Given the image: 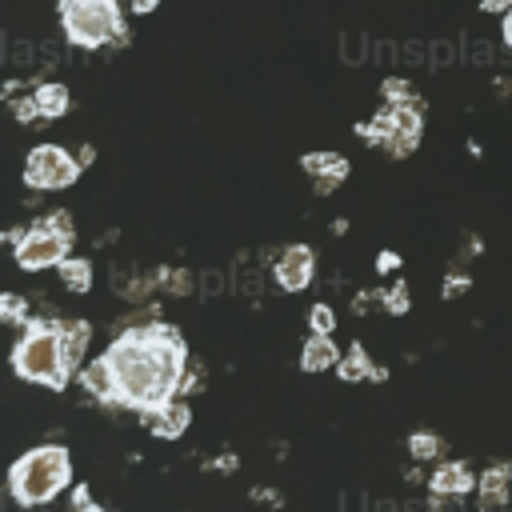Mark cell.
<instances>
[{"instance_id":"obj_9","label":"cell","mask_w":512,"mask_h":512,"mask_svg":"<svg viewBox=\"0 0 512 512\" xmlns=\"http://www.w3.org/2000/svg\"><path fill=\"white\" fill-rule=\"evenodd\" d=\"M144 416H148V428H152L156 436L176 440V436H184V428H188V420H192V408H188L180 396H172V400H164L160 408H152V412H144Z\"/></svg>"},{"instance_id":"obj_3","label":"cell","mask_w":512,"mask_h":512,"mask_svg":"<svg viewBox=\"0 0 512 512\" xmlns=\"http://www.w3.org/2000/svg\"><path fill=\"white\" fill-rule=\"evenodd\" d=\"M12 364H16V372H20L24 380L60 392V388L68 384V376H72V368H68V360H64L60 324H36V320H32V328H24V336H20L16 352H12Z\"/></svg>"},{"instance_id":"obj_13","label":"cell","mask_w":512,"mask_h":512,"mask_svg":"<svg viewBox=\"0 0 512 512\" xmlns=\"http://www.w3.org/2000/svg\"><path fill=\"white\" fill-rule=\"evenodd\" d=\"M60 340H64V360H68V368L76 372L80 360H84V352H88L92 328H88L84 320H68V324H60Z\"/></svg>"},{"instance_id":"obj_11","label":"cell","mask_w":512,"mask_h":512,"mask_svg":"<svg viewBox=\"0 0 512 512\" xmlns=\"http://www.w3.org/2000/svg\"><path fill=\"white\" fill-rule=\"evenodd\" d=\"M480 480L472 476V468L468 464H440L436 472H432V480H428V488H432V496H464V492H472Z\"/></svg>"},{"instance_id":"obj_16","label":"cell","mask_w":512,"mask_h":512,"mask_svg":"<svg viewBox=\"0 0 512 512\" xmlns=\"http://www.w3.org/2000/svg\"><path fill=\"white\" fill-rule=\"evenodd\" d=\"M36 100H40V116L44 120H56V116H64L68 112V88L64 84H56V80H48V84H40L36 88Z\"/></svg>"},{"instance_id":"obj_26","label":"cell","mask_w":512,"mask_h":512,"mask_svg":"<svg viewBox=\"0 0 512 512\" xmlns=\"http://www.w3.org/2000/svg\"><path fill=\"white\" fill-rule=\"evenodd\" d=\"M480 8H484V12H500V16H504V12L512 8V0H480Z\"/></svg>"},{"instance_id":"obj_8","label":"cell","mask_w":512,"mask_h":512,"mask_svg":"<svg viewBox=\"0 0 512 512\" xmlns=\"http://www.w3.org/2000/svg\"><path fill=\"white\" fill-rule=\"evenodd\" d=\"M304 172L316 180V192H332L348 176V160L340 152H304Z\"/></svg>"},{"instance_id":"obj_1","label":"cell","mask_w":512,"mask_h":512,"mask_svg":"<svg viewBox=\"0 0 512 512\" xmlns=\"http://www.w3.org/2000/svg\"><path fill=\"white\" fill-rule=\"evenodd\" d=\"M112 380H116V404L152 412L164 400H172L188 372L184 340L164 324H140L116 336L104 352Z\"/></svg>"},{"instance_id":"obj_21","label":"cell","mask_w":512,"mask_h":512,"mask_svg":"<svg viewBox=\"0 0 512 512\" xmlns=\"http://www.w3.org/2000/svg\"><path fill=\"white\" fill-rule=\"evenodd\" d=\"M404 292H408V288L396 284V288L384 296V308H388V312H404V308H408V296H404Z\"/></svg>"},{"instance_id":"obj_6","label":"cell","mask_w":512,"mask_h":512,"mask_svg":"<svg viewBox=\"0 0 512 512\" xmlns=\"http://www.w3.org/2000/svg\"><path fill=\"white\" fill-rule=\"evenodd\" d=\"M80 168H84L80 156L64 152L60 144H40L24 160V184L40 192H56V188H68L80 176Z\"/></svg>"},{"instance_id":"obj_12","label":"cell","mask_w":512,"mask_h":512,"mask_svg":"<svg viewBox=\"0 0 512 512\" xmlns=\"http://www.w3.org/2000/svg\"><path fill=\"white\" fill-rule=\"evenodd\" d=\"M80 384L88 388V396L116 404V380H112V368H108V360H104V356H96L92 364H84V368H80Z\"/></svg>"},{"instance_id":"obj_28","label":"cell","mask_w":512,"mask_h":512,"mask_svg":"<svg viewBox=\"0 0 512 512\" xmlns=\"http://www.w3.org/2000/svg\"><path fill=\"white\" fill-rule=\"evenodd\" d=\"M504 44H508V48H512V8H508V12H504Z\"/></svg>"},{"instance_id":"obj_22","label":"cell","mask_w":512,"mask_h":512,"mask_svg":"<svg viewBox=\"0 0 512 512\" xmlns=\"http://www.w3.org/2000/svg\"><path fill=\"white\" fill-rule=\"evenodd\" d=\"M4 316L12 324H24V300L20 296H4Z\"/></svg>"},{"instance_id":"obj_7","label":"cell","mask_w":512,"mask_h":512,"mask_svg":"<svg viewBox=\"0 0 512 512\" xmlns=\"http://www.w3.org/2000/svg\"><path fill=\"white\" fill-rule=\"evenodd\" d=\"M312 272H316V256H312L308 244H292L276 260V284L284 292H304L312 284Z\"/></svg>"},{"instance_id":"obj_27","label":"cell","mask_w":512,"mask_h":512,"mask_svg":"<svg viewBox=\"0 0 512 512\" xmlns=\"http://www.w3.org/2000/svg\"><path fill=\"white\" fill-rule=\"evenodd\" d=\"M128 4H132V12H136V16H148V12H152L160 0H128Z\"/></svg>"},{"instance_id":"obj_17","label":"cell","mask_w":512,"mask_h":512,"mask_svg":"<svg viewBox=\"0 0 512 512\" xmlns=\"http://www.w3.org/2000/svg\"><path fill=\"white\" fill-rule=\"evenodd\" d=\"M56 268H60V280H64L72 292H88V288H92V264H88V260L64 256Z\"/></svg>"},{"instance_id":"obj_5","label":"cell","mask_w":512,"mask_h":512,"mask_svg":"<svg viewBox=\"0 0 512 512\" xmlns=\"http://www.w3.org/2000/svg\"><path fill=\"white\" fill-rule=\"evenodd\" d=\"M12 248H16V264H20L24 272H40V268H52V264H60V260L68 256L72 236L60 232L52 220H40V224L24 228Z\"/></svg>"},{"instance_id":"obj_24","label":"cell","mask_w":512,"mask_h":512,"mask_svg":"<svg viewBox=\"0 0 512 512\" xmlns=\"http://www.w3.org/2000/svg\"><path fill=\"white\" fill-rule=\"evenodd\" d=\"M464 288H468V276H448L444 280V296H460Z\"/></svg>"},{"instance_id":"obj_2","label":"cell","mask_w":512,"mask_h":512,"mask_svg":"<svg viewBox=\"0 0 512 512\" xmlns=\"http://www.w3.org/2000/svg\"><path fill=\"white\" fill-rule=\"evenodd\" d=\"M72 484V460L60 444H44V448H32L24 452L12 472H8V488L20 504H48L56 500L64 488Z\"/></svg>"},{"instance_id":"obj_14","label":"cell","mask_w":512,"mask_h":512,"mask_svg":"<svg viewBox=\"0 0 512 512\" xmlns=\"http://www.w3.org/2000/svg\"><path fill=\"white\" fill-rule=\"evenodd\" d=\"M336 372H340V380H348V384H356V380H384V372L368 364V356H364V348H360V344H352V348L340 356Z\"/></svg>"},{"instance_id":"obj_25","label":"cell","mask_w":512,"mask_h":512,"mask_svg":"<svg viewBox=\"0 0 512 512\" xmlns=\"http://www.w3.org/2000/svg\"><path fill=\"white\" fill-rule=\"evenodd\" d=\"M72 504H76V508H96V500L88 496V488H84V484H80V488L72 492Z\"/></svg>"},{"instance_id":"obj_20","label":"cell","mask_w":512,"mask_h":512,"mask_svg":"<svg viewBox=\"0 0 512 512\" xmlns=\"http://www.w3.org/2000/svg\"><path fill=\"white\" fill-rule=\"evenodd\" d=\"M308 328H312V332H332V328H336V312H332L328 304H312V308H308Z\"/></svg>"},{"instance_id":"obj_15","label":"cell","mask_w":512,"mask_h":512,"mask_svg":"<svg viewBox=\"0 0 512 512\" xmlns=\"http://www.w3.org/2000/svg\"><path fill=\"white\" fill-rule=\"evenodd\" d=\"M508 480H512V468H508V464L488 468V472L480 476V504H484V508L504 504V496H508Z\"/></svg>"},{"instance_id":"obj_10","label":"cell","mask_w":512,"mask_h":512,"mask_svg":"<svg viewBox=\"0 0 512 512\" xmlns=\"http://www.w3.org/2000/svg\"><path fill=\"white\" fill-rule=\"evenodd\" d=\"M340 348H336V340H332V332H312L308 340H304V348H300V368L304 372H328V368H336L340 364Z\"/></svg>"},{"instance_id":"obj_23","label":"cell","mask_w":512,"mask_h":512,"mask_svg":"<svg viewBox=\"0 0 512 512\" xmlns=\"http://www.w3.org/2000/svg\"><path fill=\"white\" fill-rule=\"evenodd\" d=\"M376 268H380V272H396V268H400V256H396V252H380V256H376Z\"/></svg>"},{"instance_id":"obj_19","label":"cell","mask_w":512,"mask_h":512,"mask_svg":"<svg viewBox=\"0 0 512 512\" xmlns=\"http://www.w3.org/2000/svg\"><path fill=\"white\" fill-rule=\"evenodd\" d=\"M12 112H16V120H20V124H28V120H44V116H40V100H36V88H32L28 96L12 100Z\"/></svg>"},{"instance_id":"obj_18","label":"cell","mask_w":512,"mask_h":512,"mask_svg":"<svg viewBox=\"0 0 512 512\" xmlns=\"http://www.w3.org/2000/svg\"><path fill=\"white\" fill-rule=\"evenodd\" d=\"M408 448H412L416 460H436V456L444 452L440 436H432V432H412V436H408Z\"/></svg>"},{"instance_id":"obj_4","label":"cell","mask_w":512,"mask_h":512,"mask_svg":"<svg viewBox=\"0 0 512 512\" xmlns=\"http://www.w3.org/2000/svg\"><path fill=\"white\" fill-rule=\"evenodd\" d=\"M60 24H64V36L80 48L124 44L116 0H60Z\"/></svg>"}]
</instances>
